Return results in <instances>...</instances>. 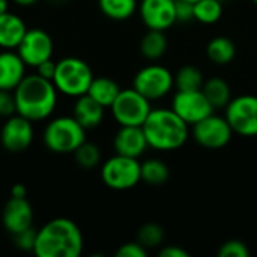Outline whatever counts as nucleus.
I'll list each match as a JSON object with an SVG mask.
<instances>
[{"mask_svg": "<svg viewBox=\"0 0 257 257\" xmlns=\"http://www.w3.org/2000/svg\"><path fill=\"white\" fill-rule=\"evenodd\" d=\"M83 248L84 239L77 223L57 217L38 229L33 253L36 257H78Z\"/></svg>", "mask_w": 257, "mask_h": 257, "instance_id": "f257e3e1", "label": "nucleus"}, {"mask_svg": "<svg viewBox=\"0 0 257 257\" xmlns=\"http://www.w3.org/2000/svg\"><path fill=\"white\" fill-rule=\"evenodd\" d=\"M17 113L32 122L48 119L56 107L59 90L51 80L41 75L27 74L14 90Z\"/></svg>", "mask_w": 257, "mask_h": 257, "instance_id": "f03ea898", "label": "nucleus"}, {"mask_svg": "<svg viewBox=\"0 0 257 257\" xmlns=\"http://www.w3.org/2000/svg\"><path fill=\"white\" fill-rule=\"evenodd\" d=\"M142 128L149 148L158 152L178 151L191 137V126L172 108H152Z\"/></svg>", "mask_w": 257, "mask_h": 257, "instance_id": "7ed1b4c3", "label": "nucleus"}, {"mask_svg": "<svg viewBox=\"0 0 257 257\" xmlns=\"http://www.w3.org/2000/svg\"><path fill=\"white\" fill-rule=\"evenodd\" d=\"M93 77L95 75L87 62L69 56L57 62L53 83L59 93L69 98H78L87 93Z\"/></svg>", "mask_w": 257, "mask_h": 257, "instance_id": "20e7f679", "label": "nucleus"}, {"mask_svg": "<svg viewBox=\"0 0 257 257\" xmlns=\"http://www.w3.org/2000/svg\"><path fill=\"white\" fill-rule=\"evenodd\" d=\"M86 131L74 116H59L47 123L42 140L47 149L54 154H74L86 142Z\"/></svg>", "mask_w": 257, "mask_h": 257, "instance_id": "39448f33", "label": "nucleus"}, {"mask_svg": "<svg viewBox=\"0 0 257 257\" xmlns=\"http://www.w3.org/2000/svg\"><path fill=\"white\" fill-rule=\"evenodd\" d=\"M101 179L114 191H126L142 182V169L137 158L114 154L101 166Z\"/></svg>", "mask_w": 257, "mask_h": 257, "instance_id": "423d86ee", "label": "nucleus"}, {"mask_svg": "<svg viewBox=\"0 0 257 257\" xmlns=\"http://www.w3.org/2000/svg\"><path fill=\"white\" fill-rule=\"evenodd\" d=\"M110 110L119 126H142L152 110V104L134 87H130L119 92Z\"/></svg>", "mask_w": 257, "mask_h": 257, "instance_id": "0eeeda50", "label": "nucleus"}, {"mask_svg": "<svg viewBox=\"0 0 257 257\" xmlns=\"http://www.w3.org/2000/svg\"><path fill=\"white\" fill-rule=\"evenodd\" d=\"M133 87L151 102L160 101L173 90L175 74L163 65H148L137 71Z\"/></svg>", "mask_w": 257, "mask_h": 257, "instance_id": "6e6552de", "label": "nucleus"}, {"mask_svg": "<svg viewBox=\"0 0 257 257\" xmlns=\"http://www.w3.org/2000/svg\"><path fill=\"white\" fill-rule=\"evenodd\" d=\"M224 117L235 134L242 137H256L257 95L245 93L233 96L224 108Z\"/></svg>", "mask_w": 257, "mask_h": 257, "instance_id": "1a4fd4ad", "label": "nucleus"}, {"mask_svg": "<svg viewBox=\"0 0 257 257\" xmlns=\"http://www.w3.org/2000/svg\"><path fill=\"white\" fill-rule=\"evenodd\" d=\"M233 134L235 133L230 128L227 119L215 113L191 125V137L199 146L205 149L215 151L226 148L230 143Z\"/></svg>", "mask_w": 257, "mask_h": 257, "instance_id": "9d476101", "label": "nucleus"}, {"mask_svg": "<svg viewBox=\"0 0 257 257\" xmlns=\"http://www.w3.org/2000/svg\"><path fill=\"white\" fill-rule=\"evenodd\" d=\"M190 126L212 114L215 108L206 98L202 89L197 90H176L172 98V107Z\"/></svg>", "mask_w": 257, "mask_h": 257, "instance_id": "9b49d317", "label": "nucleus"}, {"mask_svg": "<svg viewBox=\"0 0 257 257\" xmlns=\"http://www.w3.org/2000/svg\"><path fill=\"white\" fill-rule=\"evenodd\" d=\"M35 139L33 122L26 119L24 116L15 113L6 117L2 131H0V143L11 154H20L30 148Z\"/></svg>", "mask_w": 257, "mask_h": 257, "instance_id": "f8f14e48", "label": "nucleus"}, {"mask_svg": "<svg viewBox=\"0 0 257 257\" xmlns=\"http://www.w3.org/2000/svg\"><path fill=\"white\" fill-rule=\"evenodd\" d=\"M54 44L51 36L39 27L27 29L23 41L20 42L17 53L30 68H36L42 62L53 57Z\"/></svg>", "mask_w": 257, "mask_h": 257, "instance_id": "ddd939ff", "label": "nucleus"}, {"mask_svg": "<svg viewBox=\"0 0 257 257\" xmlns=\"http://www.w3.org/2000/svg\"><path fill=\"white\" fill-rule=\"evenodd\" d=\"M139 15L151 30L166 32L176 24V0H140Z\"/></svg>", "mask_w": 257, "mask_h": 257, "instance_id": "4468645a", "label": "nucleus"}, {"mask_svg": "<svg viewBox=\"0 0 257 257\" xmlns=\"http://www.w3.org/2000/svg\"><path fill=\"white\" fill-rule=\"evenodd\" d=\"M35 212L26 197H11L2 212V224L12 236L33 227Z\"/></svg>", "mask_w": 257, "mask_h": 257, "instance_id": "2eb2a0df", "label": "nucleus"}, {"mask_svg": "<svg viewBox=\"0 0 257 257\" xmlns=\"http://www.w3.org/2000/svg\"><path fill=\"white\" fill-rule=\"evenodd\" d=\"M113 149L114 154L140 158L148 149V140L142 126H119L113 137Z\"/></svg>", "mask_w": 257, "mask_h": 257, "instance_id": "dca6fc26", "label": "nucleus"}, {"mask_svg": "<svg viewBox=\"0 0 257 257\" xmlns=\"http://www.w3.org/2000/svg\"><path fill=\"white\" fill-rule=\"evenodd\" d=\"M27 65L14 50L0 51V89L2 90H15L21 83L26 74Z\"/></svg>", "mask_w": 257, "mask_h": 257, "instance_id": "f3484780", "label": "nucleus"}, {"mask_svg": "<svg viewBox=\"0 0 257 257\" xmlns=\"http://www.w3.org/2000/svg\"><path fill=\"white\" fill-rule=\"evenodd\" d=\"M72 116L84 130H93L102 123L105 116V107H102L99 102H96L92 96L86 93L75 98Z\"/></svg>", "mask_w": 257, "mask_h": 257, "instance_id": "a211bd4d", "label": "nucleus"}, {"mask_svg": "<svg viewBox=\"0 0 257 257\" xmlns=\"http://www.w3.org/2000/svg\"><path fill=\"white\" fill-rule=\"evenodd\" d=\"M27 32L24 20L14 14L5 12L0 15V48L2 50H17Z\"/></svg>", "mask_w": 257, "mask_h": 257, "instance_id": "6ab92c4d", "label": "nucleus"}, {"mask_svg": "<svg viewBox=\"0 0 257 257\" xmlns=\"http://www.w3.org/2000/svg\"><path fill=\"white\" fill-rule=\"evenodd\" d=\"M208 59L217 66H226L236 57V44L229 36H215L206 45Z\"/></svg>", "mask_w": 257, "mask_h": 257, "instance_id": "aec40b11", "label": "nucleus"}, {"mask_svg": "<svg viewBox=\"0 0 257 257\" xmlns=\"http://www.w3.org/2000/svg\"><path fill=\"white\" fill-rule=\"evenodd\" d=\"M202 90H203V93L206 95V98L209 99V102L212 104V107L215 110L226 108V105L233 98L230 84L223 77H218V75H214V77L205 80V83L202 86Z\"/></svg>", "mask_w": 257, "mask_h": 257, "instance_id": "412c9836", "label": "nucleus"}, {"mask_svg": "<svg viewBox=\"0 0 257 257\" xmlns=\"http://www.w3.org/2000/svg\"><path fill=\"white\" fill-rule=\"evenodd\" d=\"M120 86L110 77H93L87 95L92 96L102 107L110 108L120 92Z\"/></svg>", "mask_w": 257, "mask_h": 257, "instance_id": "4be33fe9", "label": "nucleus"}, {"mask_svg": "<svg viewBox=\"0 0 257 257\" xmlns=\"http://www.w3.org/2000/svg\"><path fill=\"white\" fill-rule=\"evenodd\" d=\"M167 47H169V41L163 30L148 29V32L143 35L140 41V53L145 59L151 62L160 60L166 54Z\"/></svg>", "mask_w": 257, "mask_h": 257, "instance_id": "5701e85b", "label": "nucleus"}, {"mask_svg": "<svg viewBox=\"0 0 257 257\" xmlns=\"http://www.w3.org/2000/svg\"><path fill=\"white\" fill-rule=\"evenodd\" d=\"M98 8L107 18L125 21L139 11V0H98Z\"/></svg>", "mask_w": 257, "mask_h": 257, "instance_id": "b1692460", "label": "nucleus"}, {"mask_svg": "<svg viewBox=\"0 0 257 257\" xmlns=\"http://www.w3.org/2000/svg\"><path fill=\"white\" fill-rule=\"evenodd\" d=\"M142 169V182L160 187L164 185L170 178V169L161 158H148L143 163H140Z\"/></svg>", "mask_w": 257, "mask_h": 257, "instance_id": "393cba45", "label": "nucleus"}, {"mask_svg": "<svg viewBox=\"0 0 257 257\" xmlns=\"http://www.w3.org/2000/svg\"><path fill=\"white\" fill-rule=\"evenodd\" d=\"M205 77L200 68L194 65H184L175 72V89L176 90H197L202 89Z\"/></svg>", "mask_w": 257, "mask_h": 257, "instance_id": "a878e982", "label": "nucleus"}, {"mask_svg": "<svg viewBox=\"0 0 257 257\" xmlns=\"http://www.w3.org/2000/svg\"><path fill=\"white\" fill-rule=\"evenodd\" d=\"M223 17V0H197L194 2V20L211 26Z\"/></svg>", "mask_w": 257, "mask_h": 257, "instance_id": "bb28decb", "label": "nucleus"}, {"mask_svg": "<svg viewBox=\"0 0 257 257\" xmlns=\"http://www.w3.org/2000/svg\"><path fill=\"white\" fill-rule=\"evenodd\" d=\"M74 158L77 161V164L83 169H93L96 166L101 164L102 160V154L101 149L98 148V145L90 143V142H84L83 145H80L75 152H74Z\"/></svg>", "mask_w": 257, "mask_h": 257, "instance_id": "cd10ccee", "label": "nucleus"}, {"mask_svg": "<svg viewBox=\"0 0 257 257\" xmlns=\"http://www.w3.org/2000/svg\"><path fill=\"white\" fill-rule=\"evenodd\" d=\"M137 241L149 251L158 248L164 241V229L157 223H146L137 232Z\"/></svg>", "mask_w": 257, "mask_h": 257, "instance_id": "c85d7f7f", "label": "nucleus"}, {"mask_svg": "<svg viewBox=\"0 0 257 257\" xmlns=\"http://www.w3.org/2000/svg\"><path fill=\"white\" fill-rule=\"evenodd\" d=\"M220 257H248L250 250L245 242L239 239H230L218 248Z\"/></svg>", "mask_w": 257, "mask_h": 257, "instance_id": "c756f323", "label": "nucleus"}, {"mask_svg": "<svg viewBox=\"0 0 257 257\" xmlns=\"http://www.w3.org/2000/svg\"><path fill=\"white\" fill-rule=\"evenodd\" d=\"M36 229L30 227L21 233H17L14 235V241H15V245L18 250H23V251H33V247H35V241H36Z\"/></svg>", "mask_w": 257, "mask_h": 257, "instance_id": "7c9ffc66", "label": "nucleus"}, {"mask_svg": "<svg viewBox=\"0 0 257 257\" xmlns=\"http://www.w3.org/2000/svg\"><path fill=\"white\" fill-rule=\"evenodd\" d=\"M117 257H146L148 256V250L139 242V241H133V242H125L122 244L117 251Z\"/></svg>", "mask_w": 257, "mask_h": 257, "instance_id": "2f4dec72", "label": "nucleus"}, {"mask_svg": "<svg viewBox=\"0 0 257 257\" xmlns=\"http://www.w3.org/2000/svg\"><path fill=\"white\" fill-rule=\"evenodd\" d=\"M17 113L15 98L12 90L0 89V117H9Z\"/></svg>", "mask_w": 257, "mask_h": 257, "instance_id": "473e14b6", "label": "nucleus"}, {"mask_svg": "<svg viewBox=\"0 0 257 257\" xmlns=\"http://www.w3.org/2000/svg\"><path fill=\"white\" fill-rule=\"evenodd\" d=\"M194 20V3L188 0H176V21L190 23Z\"/></svg>", "mask_w": 257, "mask_h": 257, "instance_id": "72a5a7b5", "label": "nucleus"}, {"mask_svg": "<svg viewBox=\"0 0 257 257\" xmlns=\"http://www.w3.org/2000/svg\"><path fill=\"white\" fill-rule=\"evenodd\" d=\"M56 65H57V62H54L53 59H48V60L42 62L41 65H38L35 69H36V74L38 75H41V77L53 81L54 74H56Z\"/></svg>", "mask_w": 257, "mask_h": 257, "instance_id": "f704fd0d", "label": "nucleus"}, {"mask_svg": "<svg viewBox=\"0 0 257 257\" xmlns=\"http://www.w3.org/2000/svg\"><path fill=\"white\" fill-rule=\"evenodd\" d=\"M160 257H188L190 253L185 248H181L178 245H166L158 251Z\"/></svg>", "mask_w": 257, "mask_h": 257, "instance_id": "c9c22d12", "label": "nucleus"}, {"mask_svg": "<svg viewBox=\"0 0 257 257\" xmlns=\"http://www.w3.org/2000/svg\"><path fill=\"white\" fill-rule=\"evenodd\" d=\"M11 197H27V190L23 184H15L11 188Z\"/></svg>", "mask_w": 257, "mask_h": 257, "instance_id": "e433bc0d", "label": "nucleus"}, {"mask_svg": "<svg viewBox=\"0 0 257 257\" xmlns=\"http://www.w3.org/2000/svg\"><path fill=\"white\" fill-rule=\"evenodd\" d=\"M15 5H18V6H32V5H35L38 0H12Z\"/></svg>", "mask_w": 257, "mask_h": 257, "instance_id": "4c0bfd02", "label": "nucleus"}, {"mask_svg": "<svg viewBox=\"0 0 257 257\" xmlns=\"http://www.w3.org/2000/svg\"><path fill=\"white\" fill-rule=\"evenodd\" d=\"M9 11V0H0V15Z\"/></svg>", "mask_w": 257, "mask_h": 257, "instance_id": "58836bf2", "label": "nucleus"}, {"mask_svg": "<svg viewBox=\"0 0 257 257\" xmlns=\"http://www.w3.org/2000/svg\"><path fill=\"white\" fill-rule=\"evenodd\" d=\"M251 2H253V3H254V5H257V0H251Z\"/></svg>", "mask_w": 257, "mask_h": 257, "instance_id": "ea45409f", "label": "nucleus"}, {"mask_svg": "<svg viewBox=\"0 0 257 257\" xmlns=\"http://www.w3.org/2000/svg\"><path fill=\"white\" fill-rule=\"evenodd\" d=\"M188 2H191V3H194V2H197V0H188Z\"/></svg>", "mask_w": 257, "mask_h": 257, "instance_id": "a19ab883", "label": "nucleus"}]
</instances>
